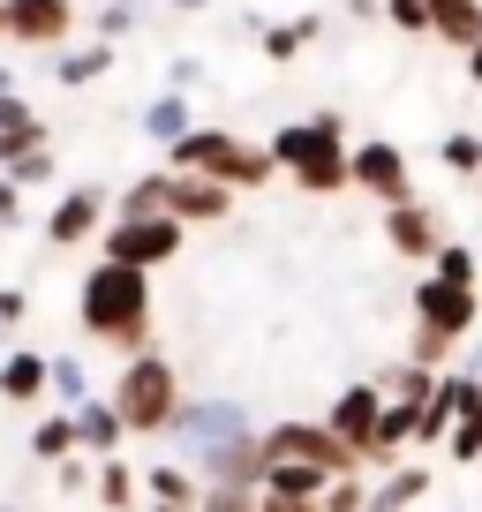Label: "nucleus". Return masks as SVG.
<instances>
[{"label":"nucleus","mask_w":482,"mask_h":512,"mask_svg":"<svg viewBox=\"0 0 482 512\" xmlns=\"http://www.w3.org/2000/svg\"><path fill=\"white\" fill-rule=\"evenodd\" d=\"M76 324L98 339V347H113L121 362L144 354L151 347V272L98 256L91 272H83V287H76Z\"/></svg>","instance_id":"1"},{"label":"nucleus","mask_w":482,"mask_h":512,"mask_svg":"<svg viewBox=\"0 0 482 512\" xmlns=\"http://www.w3.org/2000/svg\"><path fill=\"white\" fill-rule=\"evenodd\" d=\"M347 151H354V136H347V121H339L332 106L272 128L279 181H294L302 196H347Z\"/></svg>","instance_id":"2"},{"label":"nucleus","mask_w":482,"mask_h":512,"mask_svg":"<svg viewBox=\"0 0 482 512\" xmlns=\"http://www.w3.org/2000/svg\"><path fill=\"white\" fill-rule=\"evenodd\" d=\"M113 415H121V430L129 437H166V422H174V407H181V369L166 362L159 347H144V354H129V362L113 369Z\"/></svg>","instance_id":"3"},{"label":"nucleus","mask_w":482,"mask_h":512,"mask_svg":"<svg viewBox=\"0 0 482 512\" xmlns=\"http://www.w3.org/2000/svg\"><path fill=\"white\" fill-rule=\"evenodd\" d=\"M181 249H189V226L166 219V211H151V219H106V234H98V256L136 264V272H159V264H174Z\"/></svg>","instance_id":"4"},{"label":"nucleus","mask_w":482,"mask_h":512,"mask_svg":"<svg viewBox=\"0 0 482 512\" xmlns=\"http://www.w3.org/2000/svg\"><path fill=\"white\" fill-rule=\"evenodd\" d=\"M347 189H362L370 204H407L415 189V159H407L392 136H362V144L347 151Z\"/></svg>","instance_id":"5"},{"label":"nucleus","mask_w":482,"mask_h":512,"mask_svg":"<svg viewBox=\"0 0 482 512\" xmlns=\"http://www.w3.org/2000/svg\"><path fill=\"white\" fill-rule=\"evenodd\" d=\"M234 430H249V415H241V400H196V392H181L174 422H166V437L181 445V467H196L211 445H226Z\"/></svg>","instance_id":"6"},{"label":"nucleus","mask_w":482,"mask_h":512,"mask_svg":"<svg viewBox=\"0 0 482 512\" xmlns=\"http://www.w3.org/2000/svg\"><path fill=\"white\" fill-rule=\"evenodd\" d=\"M106 219H113L106 181H76V189L53 196V211H46V241H53V249H83V241L106 234Z\"/></svg>","instance_id":"7"},{"label":"nucleus","mask_w":482,"mask_h":512,"mask_svg":"<svg viewBox=\"0 0 482 512\" xmlns=\"http://www.w3.org/2000/svg\"><path fill=\"white\" fill-rule=\"evenodd\" d=\"M415 324H430V332H445V339H460V347H467V332L482 324V287H460V279L422 272V287H415Z\"/></svg>","instance_id":"8"},{"label":"nucleus","mask_w":482,"mask_h":512,"mask_svg":"<svg viewBox=\"0 0 482 512\" xmlns=\"http://www.w3.org/2000/svg\"><path fill=\"white\" fill-rule=\"evenodd\" d=\"M76 31V0H0V38L31 53H61Z\"/></svg>","instance_id":"9"},{"label":"nucleus","mask_w":482,"mask_h":512,"mask_svg":"<svg viewBox=\"0 0 482 512\" xmlns=\"http://www.w3.org/2000/svg\"><path fill=\"white\" fill-rule=\"evenodd\" d=\"M159 211L181 219V226H219L226 211H234V189H226V181H204V174H166Z\"/></svg>","instance_id":"10"},{"label":"nucleus","mask_w":482,"mask_h":512,"mask_svg":"<svg viewBox=\"0 0 482 512\" xmlns=\"http://www.w3.org/2000/svg\"><path fill=\"white\" fill-rule=\"evenodd\" d=\"M234 151H241L234 128H204V121H196L189 136H174V144H166V174H204V181H226Z\"/></svg>","instance_id":"11"},{"label":"nucleus","mask_w":482,"mask_h":512,"mask_svg":"<svg viewBox=\"0 0 482 512\" xmlns=\"http://www.w3.org/2000/svg\"><path fill=\"white\" fill-rule=\"evenodd\" d=\"M385 241H392V256H407V264H430L437 241H445V219H437L422 196H407V204H385Z\"/></svg>","instance_id":"12"},{"label":"nucleus","mask_w":482,"mask_h":512,"mask_svg":"<svg viewBox=\"0 0 482 512\" xmlns=\"http://www.w3.org/2000/svg\"><path fill=\"white\" fill-rule=\"evenodd\" d=\"M196 475H204V482H241V490H257V482H264V430L249 422V430H234L226 445H211L204 460H196Z\"/></svg>","instance_id":"13"},{"label":"nucleus","mask_w":482,"mask_h":512,"mask_svg":"<svg viewBox=\"0 0 482 512\" xmlns=\"http://www.w3.org/2000/svg\"><path fill=\"white\" fill-rule=\"evenodd\" d=\"M377 415H385V384H377V377H362V384H347V392L332 400V415H324V422H332V437H339V445H354V452H362V445H370V430H377Z\"/></svg>","instance_id":"14"},{"label":"nucleus","mask_w":482,"mask_h":512,"mask_svg":"<svg viewBox=\"0 0 482 512\" xmlns=\"http://www.w3.org/2000/svg\"><path fill=\"white\" fill-rule=\"evenodd\" d=\"M46 144H53L46 113H38L23 91H8V98H0V166H16L23 151H46Z\"/></svg>","instance_id":"15"},{"label":"nucleus","mask_w":482,"mask_h":512,"mask_svg":"<svg viewBox=\"0 0 482 512\" xmlns=\"http://www.w3.org/2000/svg\"><path fill=\"white\" fill-rule=\"evenodd\" d=\"M467 369H445V377H437V392L430 400H422V422H415V445H445L452 437V422H460V400H467Z\"/></svg>","instance_id":"16"},{"label":"nucleus","mask_w":482,"mask_h":512,"mask_svg":"<svg viewBox=\"0 0 482 512\" xmlns=\"http://www.w3.org/2000/svg\"><path fill=\"white\" fill-rule=\"evenodd\" d=\"M0 400L8 407H38L46 400V354L38 347H0Z\"/></svg>","instance_id":"17"},{"label":"nucleus","mask_w":482,"mask_h":512,"mask_svg":"<svg viewBox=\"0 0 482 512\" xmlns=\"http://www.w3.org/2000/svg\"><path fill=\"white\" fill-rule=\"evenodd\" d=\"M430 490H437V475H430V467L400 460V467H385V475H377V490L362 497V512H407V505H422Z\"/></svg>","instance_id":"18"},{"label":"nucleus","mask_w":482,"mask_h":512,"mask_svg":"<svg viewBox=\"0 0 482 512\" xmlns=\"http://www.w3.org/2000/svg\"><path fill=\"white\" fill-rule=\"evenodd\" d=\"M113 61H121V46L91 38V46H61V53H53V68H46V76L61 83V91H83V83H98V76H106Z\"/></svg>","instance_id":"19"},{"label":"nucleus","mask_w":482,"mask_h":512,"mask_svg":"<svg viewBox=\"0 0 482 512\" xmlns=\"http://www.w3.org/2000/svg\"><path fill=\"white\" fill-rule=\"evenodd\" d=\"M121 415H113V400L106 392H91V400L76 407V452H91V460H106V452H121Z\"/></svg>","instance_id":"20"},{"label":"nucleus","mask_w":482,"mask_h":512,"mask_svg":"<svg viewBox=\"0 0 482 512\" xmlns=\"http://www.w3.org/2000/svg\"><path fill=\"white\" fill-rule=\"evenodd\" d=\"M317 38H324V16H287V23H264L257 46H264V61H272V68H294Z\"/></svg>","instance_id":"21"},{"label":"nucleus","mask_w":482,"mask_h":512,"mask_svg":"<svg viewBox=\"0 0 482 512\" xmlns=\"http://www.w3.org/2000/svg\"><path fill=\"white\" fill-rule=\"evenodd\" d=\"M136 128H144V136H151L159 151L174 144V136H189V128H196V106H189V91H159L144 113H136Z\"/></svg>","instance_id":"22"},{"label":"nucleus","mask_w":482,"mask_h":512,"mask_svg":"<svg viewBox=\"0 0 482 512\" xmlns=\"http://www.w3.org/2000/svg\"><path fill=\"white\" fill-rule=\"evenodd\" d=\"M144 497H151V505L196 512V505H204V475H196V467H181V460H159V467L144 475Z\"/></svg>","instance_id":"23"},{"label":"nucleus","mask_w":482,"mask_h":512,"mask_svg":"<svg viewBox=\"0 0 482 512\" xmlns=\"http://www.w3.org/2000/svg\"><path fill=\"white\" fill-rule=\"evenodd\" d=\"M430 38H437V46H452V53H467L482 38V0H437Z\"/></svg>","instance_id":"24"},{"label":"nucleus","mask_w":482,"mask_h":512,"mask_svg":"<svg viewBox=\"0 0 482 512\" xmlns=\"http://www.w3.org/2000/svg\"><path fill=\"white\" fill-rule=\"evenodd\" d=\"M91 497H98L106 512H129L136 497H144V475H136L121 452H106V460H98V475H91Z\"/></svg>","instance_id":"25"},{"label":"nucleus","mask_w":482,"mask_h":512,"mask_svg":"<svg viewBox=\"0 0 482 512\" xmlns=\"http://www.w3.org/2000/svg\"><path fill=\"white\" fill-rule=\"evenodd\" d=\"M445 452H452V467H475V460H482V377L467 384V400H460V422H452Z\"/></svg>","instance_id":"26"},{"label":"nucleus","mask_w":482,"mask_h":512,"mask_svg":"<svg viewBox=\"0 0 482 512\" xmlns=\"http://www.w3.org/2000/svg\"><path fill=\"white\" fill-rule=\"evenodd\" d=\"M46 400H61L68 415L91 400V369H83V354H46Z\"/></svg>","instance_id":"27"},{"label":"nucleus","mask_w":482,"mask_h":512,"mask_svg":"<svg viewBox=\"0 0 482 512\" xmlns=\"http://www.w3.org/2000/svg\"><path fill=\"white\" fill-rule=\"evenodd\" d=\"M226 189H279V159L272 144H241L234 166H226Z\"/></svg>","instance_id":"28"},{"label":"nucleus","mask_w":482,"mask_h":512,"mask_svg":"<svg viewBox=\"0 0 482 512\" xmlns=\"http://www.w3.org/2000/svg\"><path fill=\"white\" fill-rule=\"evenodd\" d=\"M68 452H76V415H68V407H53V415L31 430V460L53 467V460H68Z\"/></svg>","instance_id":"29"},{"label":"nucleus","mask_w":482,"mask_h":512,"mask_svg":"<svg viewBox=\"0 0 482 512\" xmlns=\"http://www.w3.org/2000/svg\"><path fill=\"white\" fill-rule=\"evenodd\" d=\"M437 166H445V174H460V181H475V174H482V128H452L445 144H437Z\"/></svg>","instance_id":"30"},{"label":"nucleus","mask_w":482,"mask_h":512,"mask_svg":"<svg viewBox=\"0 0 482 512\" xmlns=\"http://www.w3.org/2000/svg\"><path fill=\"white\" fill-rule=\"evenodd\" d=\"M430 272H437V279H460V287H482V256L467 249V241L445 234V241H437V256H430Z\"/></svg>","instance_id":"31"},{"label":"nucleus","mask_w":482,"mask_h":512,"mask_svg":"<svg viewBox=\"0 0 482 512\" xmlns=\"http://www.w3.org/2000/svg\"><path fill=\"white\" fill-rule=\"evenodd\" d=\"M0 174H8V181H16V189H53V181H61V151H23V159L16 166H0Z\"/></svg>","instance_id":"32"},{"label":"nucleus","mask_w":482,"mask_h":512,"mask_svg":"<svg viewBox=\"0 0 482 512\" xmlns=\"http://www.w3.org/2000/svg\"><path fill=\"white\" fill-rule=\"evenodd\" d=\"M144 16H151V0H106V8H98V38L121 46L129 31H144Z\"/></svg>","instance_id":"33"},{"label":"nucleus","mask_w":482,"mask_h":512,"mask_svg":"<svg viewBox=\"0 0 482 512\" xmlns=\"http://www.w3.org/2000/svg\"><path fill=\"white\" fill-rule=\"evenodd\" d=\"M437 377H445V369H422V362H407V369H385V400H430L437 392Z\"/></svg>","instance_id":"34"},{"label":"nucleus","mask_w":482,"mask_h":512,"mask_svg":"<svg viewBox=\"0 0 482 512\" xmlns=\"http://www.w3.org/2000/svg\"><path fill=\"white\" fill-rule=\"evenodd\" d=\"M452 354H460V339H445V332H430V324H415V339H407V362H422V369H445Z\"/></svg>","instance_id":"35"},{"label":"nucleus","mask_w":482,"mask_h":512,"mask_svg":"<svg viewBox=\"0 0 482 512\" xmlns=\"http://www.w3.org/2000/svg\"><path fill=\"white\" fill-rule=\"evenodd\" d=\"M430 16H437L430 0H385V23L407 31V38H430Z\"/></svg>","instance_id":"36"},{"label":"nucleus","mask_w":482,"mask_h":512,"mask_svg":"<svg viewBox=\"0 0 482 512\" xmlns=\"http://www.w3.org/2000/svg\"><path fill=\"white\" fill-rule=\"evenodd\" d=\"M362 497H370V482H362V475H332L317 505H324V512H362Z\"/></svg>","instance_id":"37"},{"label":"nucleus","mask_w":482,"mask_h":512,"mask_svg":"<svg viewBox=\"0 0 482 512\" xmlns=\"http://www.w3.org/2000/svg\"><path fill=\"white\" fill-rule=\"evenodd\" d=\"M196 512H257V490H241V482H204V505Z\"/></svg>","instance_id":"38"},{"label":"nucleus","mask_w":482,"mask_h":512,"mask_svg":"<svg viewBox=\"0 0 482 512\" xmlns=\"http://www.w3.org/2000/svg\"><path fill=\"white\" fill-rule=\"evenodd\" d=\"M23 219H31V211H23V189H16L8 174H0V234H16Z\"/></svg>","instance_id":"39"},{"label":"nucleus","mask_w":482,"mask_h":512,"mask_svg":"<svg viewBox=\"0 0 482 512\" xmlns=\"http://www.w3.org/2000/svg\"><path fill=\"white\" fill-rule=\"evenodd\" d=\"M196 83H204V61H196V53L166 61V91H196Z\"/></svg>","instance_id":"40"},{"label":"nucleus","mask_w":482,"mask_h":512,"mask_svg":"<svg viewBox=\"0 0 482 512\" xmlns=\"http://www.w3.org/2000/svg\"><path fill=\"white\" fill-rule=\"evenodd\" d=\"M23 317H31V294H23V287H8V279H0V324L16 332Z\"/></svg>","instance_id":"41"},{"label":"nucleus","mask_w":482,"mask_h":512,"mask_svg":"<svg viewBox=\"0 0 482 512\" xmlns=\"http://www.w3.org/2000/svg\"><path fill=\"white\" fill-rule=\"evenodd\" d=\"M257 512H324L317 497H272V490H257Z\"/></svg>","instance_id":"42"},{"label":"nucleus","mask_w":482,"mask_h":512,"mask_svg":"<svg viewBox=\"0 0 482 512\" xmlns=\"http://www.w3.org/2000/svg\"><path fill=\"white\" fill-rule=\"evenodd\" d=\"M53 467H61V490H91V475H98V467H83L76 452H68V460H53Z\"/></svg>","instance_id":"43"},{"label":"nucleus","mask_w":482,"mask_h":512,"mask_svg":"<svg viewBox=\"0 0 482 512\" xmlns=\"http://www.w3.org/2000/svg\"><path fill=\"white\" fill-rule=\"evenodd\" d=\"M347 16L354 23H377V16H385V0H347Z\"/></svg>","instance_id":"44"},{"label":"nucleus","mask_w":482,"mask_h":512,"mask_svg":"<svg viewBox=\"0 0 482 512\" xmlns=\"http://www.w3.org/2000/svg\"><path fill=\"white\" fill-rule=\"evenodd\" d=\"M460 369H467V377H482V332H467V362Z\"/></svg>","instance_id":"45"},{"label":"nucleus","mask_w":482,"mask_h":512,"mask_svg":"<svg viewBox=\"0 0 482 512\" xmlns=\"http://www.w3.org/2000/svg\"><path fill=\"white\" fill-rule=\"evenodd\" d=\"M460 61H467V83H475V91H482V38H475V46L460 53Z\"/></svg>","instance_id":"46"},{"label":"nucleus","mask_w":482,"mask_h":512,"mask_svg":"<svg viewBox=\"0 0 482 512\" xmlns=\"http://www.w3.org/2000/svg\"><path fill=\"white\" fill-rule=\"evenodd\" d=\"M166 8H174V16H204L211 0H166Z\"/></svg>","instance_id":"47"},{"label":"nucleus","mask_w":482,"mask_h":512,"mask_svg":"<svg viewBox=\"0 0 482 512\" xmlns=\"http://www.w3.org/2000/svg\"><path fill=\"white\" fill-rule=\"evenodd\" d=\"M8 91H16V68H8V61H0V98H8Z\"/></svg>","instance_id":"48"},{"label":"nucleus","mask_w":482,"mask_h":512,"mask_svg":"<svg viewBox=\"0 0 482 512\" xmlns=\"http://www.w3.org/2000/svg\"><path fill=\"white\" fill-rule=\"evenodd\" d=\"M151 512H181V505H151Z\"/></svg>","instance_id":"49"},{"label":"nucleus","mask_w":482,"mask_h":512,"mask_svg":"<svg viewBox=\"0 0 482 512\" xmlns=\"http://www.w3.org/2000/svg\"><path fill=\"white\" fill-rule=\"evenodd\" d=\"M0 512H23V505H0Z\"/></svg>","instance_id":"50"},{"label":"nucleus","mask_w":482,"mask_h":512,"mask_svg":"<svg viewBox=\"0 0 482 512\" xmlns=\"http://www.w3.org/2000/svg\"><path fill=\"white\" fill-rule=\"evenodd\" d=\"M475 189H482V174H475Z\"/></svg>","instance_id":"51"},{"label":"nucleus","mask_w":482,"mask_h":512,"mask_svg":"<svg viewBox=\"0 0 482 512\" xmlns=\"http://www.w3.org/2000/svg\"><path fill=\"white\" fill-rule=\"evenodd\" d=\"M430 8H437V0H430Z\"/></svg>","instance_id":"52"}]
</instances>
